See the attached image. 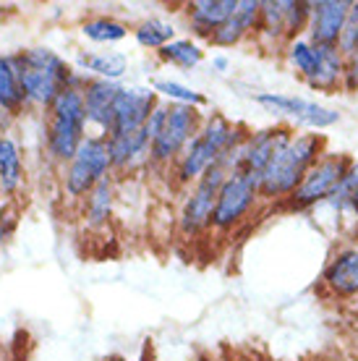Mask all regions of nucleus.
Segmentation results:
<instances>
[{"label":"nucleus","mask_w":358,"mask_h":361,"mask_svg":"<svg viewBox=\"0 0 358 361\" xmlns=\"http://www.w3.org/2000/svg\"><path fill=\"white\" fill-rule=\"evenodd\" d=\"M212 68H215L217 73L228 71V68H230V61H228V55H215V58H212Z\"/></svg>","instance_id":"obj_34"},{"label":"nucleus","mask_w":358,"mask_h":361,"mask_svg":"<svg viewBox=\"0 0 358 361\" xmlns=\"http://www.w3.org/2000/svg\"><path fill=\"white\" fill-rule=\"evenodd\" d=\"M165 121H168V102H157V108L152 110V116L147 118V123H144V134L149 136V142H154L160 131L165 128Z\"/></svg>","instance_id":"obj_32"},{"label":"nucleus","mask_w":358,"mask_h":361,"mask_svg":"<svg viewBox=\"0 0 358 361\" xmlns=\"http://www.w3.org/2000/svg\"><path fill=\"white\" fill-rule=\"evenodd\" d=\"M316 47H319V66H316V73H314L311 82H306V87H311L316 92L342 90L345 55L338 47H330V45H316Z\"/></svg>","instance_id":"obj_21"},{"label":"nucleus","mask_w":358,"mask_h":361,"mask_svg":"<svg viewBox=\"0 0 358 361\" xmlns=\"http://www.w3.org/2000/svg\"><path fill=\"white\" fill-rule=\"evenodd\" d=\"M342 90L356 94L358 92V53L345 58V76H342Z\"/></svg>","instance_id":"obj_33"},{"label":"nucleus","mask_w":358,"mask_h":361,"mask_svg":"<svg viewBox=\"0 0 358 361\" xmlns=\"http://www.w3.org/2000/svg\"><path fill=\"white\" fill-rule=\"evenodd\" d=\"M283 8H285L288 42H293V39H301V35H304V32H309L311 3H304V0H283Z\"/></svg>","instance_id":"obj_30"},{"label":"nucleus","mask_w":358,"mask_h":361,"mask_svg":"<svg viewBox=\"0 0 358 361\" xmlns=\"http://www.w3.org/2000/svg\"><path fill=\"white\" fill-rule=\"evenodd\" d=\"M290 139H293V126H285V123H275V126L249 131L246 139L241 142V147L233 149L220 165L228 173H246V176H251V178L259 183L264 168L272 163V157Z\"/></svg>","instance_id":"obj_6"},{"label":"nucleus","mask_w":358,"mask_h":361,"mask_svg":"<svg viewBox=\"0 0 358 361\" xmlns=\"http://www.w3.org/2000/svg\"><path fill=\"white\" fill-rule=\"evenodd\" d=\"M152 90H154V94H157L162 102H168V105H191V108L206 105V97L202 92L191 90V87L175 82V79H154Z\"/></svg>","instance_id":"obj_28"},{"label":"nucleus","mask_w":358,"mask_h":361,"mask_svg":"<svg viewBox=\"0 0 358 361\" xmlns=\"http://www.w3.org/2000/svg\"><path fill=\"white\" fill-rule=\"evenodd\" d=\"M27 108L47 110L66 90H81L87 76L66 63L53 47L35 45L11 53Z\"/></svg>","instance_id":"obj_1"},{"label":"nucleus","mask_w":358,"mask_h":361,"mask_svg":"<svg viewBox=\"0 0 358 361\" xmlns=\"http://www.w3.org/2000/svg\"><path fill=\"white\" fill-rule=\"evenodd\" d=\"M338 50H340L345 58H350L353 53H358V3L350 6V13H348V18H345V27H342Z\"/></svg>","instance_id":"obj_31"},{"label":"nucleus","mask_w":358,"mask_h":361,"mask_svg":"<svg viewBox=\"0 0 358 361\" xmlns=\"http://www.w3.org/2000/svg\"><path fill=\"white\" fill-rule=\"evenodd\" d=\"M350 6H353V0H316L311 3V18H309V32H306L309 42L338 47Z\"/></svg>","instance_id":"obj_14"},{"label":"nucleus","mask_w":358,"mask_h":361,"mask_svg":"<svg viewBox=\"0 0 358 361\" xmlns=\"http://www.w3.org/2000/svg\"><path fill=\"white\" fill-rule=\"evenodd\" d=\"M259 11H261V0H238L233 16L228 18L223 27L209 37V42L215 47L241 45L243 39L251 32H257V27H259Z\"/></svg>","instance_id":"obj_17"},{"label":"nucleus","mask_w":358,"mask_h":361,"mask_svg":"<svg viewBox=\"0 0 358 361\" xmlns=\"http://www.w3.org/2000/svg\"><path fill=\"white\" fill-rule=\"evenodd\" d=\"M225 178H228V171H225L223 165H212L194 186H188L186 199L180 204V215H178L180 235L197 238L199 233H204L206 228H212L215 202Z\"/></svg>","instance_id":"obj_8"},{"label":"nucleus","mask_w":358,"mask_h":361,"mask_svg":"<svg viewBox=\"0 0 358 361\" xmlns=\"http://www.w3.org/2000/svg\"><path fill=\"white\" fill-rule=\"evenodd\" d=\"M79 71L92 79H108V82H121L128 73V58L116 50H94V53H79L76 55Z\"/></svg>","instance_id":"obj_19"},{"label":"nucleus","mask_w":358,"mask_h":361,"mask_svg":"<svg viewBox=\"0 0 358 361\" xmlns=\"http://www.w3.org/2000/svg\"><path fill=\"white\" fill-rule=\"evenodd\" d=\"M24 110H27V102H24V92H21V84H18L13 58H11V53L0 55V113L16 118Z\"/></svg>","instance_id":"obj_23"},{"label":"nucleus","mask_w":358,"mask_h":361,"mask_svg":"<svg viewBox=\"0 0 358 361\" xmlns=\"http://www.w3.org/2000/svg\"><path fill=\"white\" fill-rule=\"evenodd\" d=\"M246 128L241 123H233L223 113H209L202 121L199 134L188 142V147L175 160V180L180 186H194L212 165H220L228 154L238 149L246 139Z\"/></svg>","instance_id":"obj_2"},{"label":"nucleus","mask_w":358,"mask_h":361,"mask_svg":"<svg viewBox=\"0 0 358 361\" xmlns=\"http://www.w3.org/2000/svg\"><path fill=\"white\" fill-rule=\"evenodd\" d=\"M238 0H191L186 6V21L191 32L209 42V37L233 16Z\"/></svg>","instance_id":"obj_15"},{"label":"nucleus","mask_w":358,"mask_h":361,"mask_svg":"<svg viewBox=\"0 0 358 361\" xmlns=\"http://www.w3.org/2000/svg\"><path fill=\"white\" fill-rule=\"evenodd\" d=\"M350 165H353V160H350L348 154L330 152V149H327V152L309 168L304 180L298 183V189L285 199L288 207L309 209V207H316V204L327 202L335 191L340 189V183H342V178L348 176Z\"/></svg>","instance_id":"obj_7"},{"label":"nucleus","mask_w":358,"mask_h":361,"mask_svg":"<svg viewBox=\"0 0 358 361\" xmlns=\"http://www.w3.org/2000/svg\"><path fill=\"white\" fill-rule=\"evenodd\" d=\"M202 113L199 108L191 105H168V121L160 136L152 142V152H149V163L152 165H175L180 152L188 147V142L199 134L202 128Z\"/></svg>","instance_id":"obj_10"},{"label":"nucleus","mask_w":358,"mask_h":361,"mask_svg":"<svg viewBox=\"0 0 358 361\" xmlns=\"http://www.w3.org/2000/svg\"><path fill=\"white\" fill-rule=\"evenodd\" d=\"M121 92V84L108 82V79H87L81 87V97H84V116H87V126L92 134H99L108 139L110 126H113V105Z\"/></svg>","instance_id":"obj_13"},{"label":"nucleus","mask_w":358,"mask_h":361,"mask_svg":"<svg viewBox=\"0 0 358 361\" xmlns=\"http://www.w3.org/2000/svg\"><path fill=\"white\" fill-rule=\"evenodd\" d=\"M157 102H160V97L154 94L152 87H136V84L123 87L121 84V92H118L116 105H113V126H110L108 139L139 134L147 123V118L157 108Z\"/></svg>","instance_id":"obj_12"},{"label":"nucleus","mask_w":358,"mask_h":361,"mask_svg":"<svg viewBox=\"0 0 358 361\" xmlns=\"http://www.w3.org/2000/svg\"><path fill=\"white\" fill-rule=\"evenodd\" d=\"M254 102L261 105V108L272 113L278 118H285L296 126H304L309 131H324V128H332L338 121H340V113L338 110L327 108L322 102L309 97H298V94H283V92H259L254 94Z\"/></svg>","instance_id":"obj_9"},{"label":"nucleus","mask_w":358,"mask_h":361,"mask_svg":"<svg viewBox=\"0 0 358 361\" xmlns=\"http://www.w3.org/2000/svg\"><path fill=\"white\" fill-rule=\"evenodd\" d=\"M24 183V160H21V147L16 139L0 131V191L3 194H16Z\"/></svg>","instance_id":"obj_22"},{"label":"nucleus","mask_w":358,"mask_h":361,"mask_svg":"<svg viewBox=\"0 0 358 361\" xmlns=\"http://www.w3.org/2000/svg\"><path fill=\"white\" fill-rule=\"evenodd\" d=\"M113 204H116V180H113V176H108L81 202V217H84L87 228L99 231V228L108 226L110 217H113Z\"/></svg>","instance_id":"obj_20"},{"label":"nucleus","mask_w":358,"mask_h":361,"mask_svg":"<svg viewBox=\"0 0 358 361\" xmlns=\"http://www.w3.org/2000/svg\"><path fill=\"white\" fill-rule=\"evenodd\" d=\"M113 176V157L105 136L87 134L71 163L63 165V194L71 202H84L102 178Z\"/></svg>","instance_id":"obj_5"},{"label":"nucleus","mask_w":358,"mask_h":361,"mask_svg":"<svg viewBox=\"0 0 358 361\" xmlns=\"http://www.w3.org/2000/svg\"><path fill=\"white\" fill-rule=\"evenodd\" d=\"M350 212H353V215H356V220H358V194L350 199Z\"/></svg>","instance_id":"obj_35"},{"label":"nucleus","mask_w":358,"mask_h":361,"mask_svg":"<svg viewBox=\"0 0 358 361\" xmlns=\"http://www.w3.org/2000/svg\"><path fill=\"white\" fill-rule=\"evenodd\" d=\"M324 152H327V139H324V134H316V131L293 134V139L272 157V163L261 173L259 197L264 199V202L288 199L298 189V183L304 180L309 168H311Z\"/></svg>","instance_id":"obj_3"},{"label":"nucleus","mask_w":358,"mask_h":361,"mask_svg":"<svg viewBox=\"0 0 358 361\" xmlns=\"http://www.w3.org/2000/svg\"><path fill=\"white\" fill-rule=\"evenodd\" d=\"M285 58L290 68L304 79V82H311L314 73H316V66H319V47L309 42V39H293L285 45Z\"/></svg>","instance_id":"obj_26"},{"label":"nucleus","mask_w":358,"mask_h":361,"mask_svg":"<svg viewBox=\"0 0 358 361\" xmlns=\"http://www.w3.org/2000/svg\"><path fill=\"white\" fill-rule=\"evenodd\" d=\"M259 183L246 176V173H228L225 183L220 186L215 202V215H212V228L217 233L233 231L238 223H243L251 215V209L259 202Z\"/></svg>","instance_id":"obj_11"},{"label":"nucleus","mask_w":358,"mask_h":361,"mask_svg":"<svg viewBox=\"0 0 358 361\" xmlns=\"http://www.w3.org/2000/svg\"><path fill=\"white\" fill-rule=\"evenodd\" d=\"M81 35L92 39V42H97V45H113V42H121V39L128 37V27L118 18L92 16L81 24Z\"/></svg>","instance_id":"obj_27"},{"label":"nucleus","mask_w":358,"mask_h":361,"mask_svg":"<svg viewBox=\"0 0 358 361\" xmlns=\"http://www.w3.org/2000/svg\"><path fill=\"white\" fill-rule=\"evenodd\" d=\"M257 35H259L261 39H269V42H285L288 45L285 8H283V0H261Z\"/></svg>","instance_id":"obj_25"},{"label":"nucleus","mask_w":358,"mask_h":361,"mask_svg":"<svg viewBox=\"0 0 358 361\" xmlns=\"http://www.w3.org/2000/svg\"><path fill=\"white\" fill-rule=\"evenodd\" d=\"M324 286L332 296L350 298L358 296V249L345 246L340 252H335L330 264L324 267Z\"/></svg>","instance_id":"obj_16"},{"label":"nucleus","mask_w":358,"mask_h":361,"mask_svg":"<svg viewBox=\"0 0 358 361\" xmlns=\"http://www.w3.org/2000/svg\"><path fill=\"white\" fill-rule=\"evenodd\" d=\"M108 145L110 157H113V173H131L142 165H149L152 142L144 134V128L131 136H113V139H108Z\"/></svg>","instance_id":"obj_18"},{"label":"nucleus","mask_w":358,"mask_h":361,"mask_svg":"<svg viewBox=\"0 0 358 361\" xmlns=\"http://www.w3.org/2000/svg\"><path fill=\"white\" fill-rule=\"evenodd\" d=\"M87 116L81 90H66L45 110V149L47 157L58 165L71 163V157L87 139Z\"/></svg>","instance_id":"obj_4"},{"label":"nucleus","mask_w":358,"mask_h":361,"mask_svg":"<svg viewBox=\"0 0 358 361\" xmlns=\"http://www.w3.org/2000/svg\"><path fill=\"white\" fill-rule=\"evenodd\" d=\"M134 39L142 47L157 53V50H162L168 42L178 39V37H175V27H173V21H165V18L152 16V18H144L142 24H136Z\"/></svg>","instance_id":"obj_24"},{"label":"nucleus","mask_w":358,"mask_h":361,"mask_svg":"<svg viewBox=\"0 0 358 361\" xmlns=\"http://www.w3.org/2000/svg\"><path fill=\"white\" fill-rule=\"evenodd\" d=\"M157 55H160L165 63H173L178 66V68H186V71L197 68L204 61V50L194 39H173L162 50H157Z\"/></svg>","instance_id":"obj_29"}]
</instances>
